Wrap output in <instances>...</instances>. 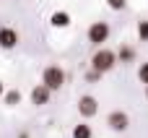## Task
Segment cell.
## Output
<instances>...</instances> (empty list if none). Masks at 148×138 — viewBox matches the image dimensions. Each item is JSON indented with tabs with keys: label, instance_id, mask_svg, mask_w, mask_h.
I'll use <instances>...</instances> for the list:
<instances>
[{
	"label": "cell",
	"instance_id": "obj_1",
	"mask_svg": "<svg viewBox=\"0 0 148 138\" xmlns=\"http://www.w3.org/2000/svg\"><path fill=\"white\" fill-rule=\"evenodd\" d=\"M114 65H117V52L107 50V47H96V52L91 55V70L104 76V73L114 70Z\"/></svg>",
	"mask_w": 148,
	"mask_h": 138
},
{
	"label": "cell",
	"instance_id": "obj_2",
	"mask_svg": "<svg viewBox=\"0 0 148 138\" xmlns=\"http://www.w3.org/2000/svg\"><path fill=\"white\" fill-rule=\"evenodd\" d=\"M65 81H68V76H65V70L60 68V65H47L44 70H42V83L55 94V91H60L62 86H65Z\"/></svg>",
	"mask_w": 148,
	"mask_h": 138
},
{
	"label": "cell",
	"instance_id": "obj_3",
	"mask_svg": "<svg viewBox=\"0 0 148 138\" xmlns=\"http://www.w3.org/2000/svg\"><path fill=\"white\" fill-rule=\"evenodd\" d=\"M86 37H88V42H91L94 47H104V42H109V37H112V26H109L107 21H94V23L88 26Z\"/></svg>",
	"mask_w": 148,
	"mask_h": 138
},
{
	"label": "cell",
	"instance_id": "obj_4",
	"mask_svg": "<svg viewBox=\"0 0 148 138\" xmlns=\"http://www.w3.org/2000/svg\"><path fill=\"white\" fill-rule=\"evenodd\" d=\"M107 128L114 130V133H125V130L130 128V115H127L125 110H112V112L107 115Z\"/></svg>",
	"mask_w": 148,
	"mask_h": 138
},
{
	"label": "cell",
	"instance_id": "obj_5",
	"mask_svg": "<svg viewBox=\"0 0 148 138\" xmlns=\"http://www.w3.org/2000/svg\"><path fill=\"white\" fill-rule=\"evenodd\" d=\"M78 115H81L83 120L96 117V115H99V99L91 97V94H83V97L78 99Z\"/></svg>",
	"mask_w": 148,
	"mask_h": 138
},
{
	"label": "cell",
	"instance_id": "obj_6",
	"mask_svg": "<svg viewBox=\"0 0 148 138\" xmlns=\"http://www.w3.org/2000/svg\"><path fill=\"white\" fill-rule=\"evenodd\" d=\"M29 99H31V104H34V107H44V104H49V99H52V91H49L44 83H36V86L31 89Z\"/></svg>",
	"mask_w": 148,
	"mask_h": 138
},
{
	"label": "cell",
	"instance_id": "obj_7",
	"mask_svg": "<svg viewBox=\"0 0 148 138\" xmlns=\"http://www.w3.org/2000/svg\"><path fill=\"white\" fill-rule=\"evenodd\" d=\"M18 47V31L10 26L0 29V50H16Z\"/></svg>",
	"mask_w": 148,
	"mask_h": 138
},
{
	"label": "cell",
	"instance_id": "obj_8",
	"mask_svg": "<svg viewBox=\"0 0 148 138\" xmlns=\"http://www.w3.org/2000/svg\"><path fill=\"white\" fill-rule=\"evenodd\" d=\"M135 47L133 44H120V50H117V63H122V65H130V63H135Z\"/></svg>",
	"mask_w": 148,
	"mask_h": 138
},
{
	"label": "cell",
	"instance_id": "obj_9",
	"mask_svg": "<svg viewBox=\"0 0 148 138\" xmlns=\"http://www.w3.org/2000/svg\"><path fill=\"white\" fill-rule=\"evenodd\" d=\"M49 26H52V29H68V26H70V13L55 10V13L49 16Z\"/></svg>",
	"mask_w": 148,
	"mask_h": 138
},
{
	"label": "cell",
	"instance_id": "obj_10",
	"mask_svg": "<svg viewBox=\"0 0 148 138\" xmlns=\"http://www.w3.org/2000/svg\"><path fill=\"white\" fill-rule=\"evenodd\" d=\"M21 99H23V97H21V91H18V89H8V91L3 94L5 107H18V104H21Z\"/></svg>",
	"mask_w": 148,
	"mask_h": 138
},
{
	"label": "cell",
	"instance_id": "obj_11",
	"mask_svg": "<svg viewBox=\"0 0 148 138\" xmlns=\"http://www.w3.org/2000/svg\"><path fill=\"white\" fill-rule=\"evenodd\" d=\"M70 138H94V130H91L88 123H78V125H73Z\"/></svg>",
	"mask_w": 148,
	"mask_h": 138
},
{
	"label": "cell",
	"instance_id": "obj_12",
	"mask_svg": "<svg viewBox=\"0 0 148 138\" xmlns=\"http://www.w3.org/2000/svg\"><path fill=\"white\" fill-rule=\"evenodd\" d=\"M138 39L148 42V21H138Z\"/></svg>",
	"mask_w": 148,
	"mask_h": 138
},
{
	"label": "cell",
	"instance_id": "obj_13",
	"mask_svg": "<svg viewBox=\"0 0 148 138\" xmlns=\"http://www.w3.org/2000/svg\"><path fill=\"white\" fill-rule=\"evenodd\" d=\"M138 81L148 86V63H140L138 65Z\"/></svg>",
	"mask_w": 148,
	"mask_h": 138
},
{
	"label": "cell",
	"instance_id": "obj_14",
	"mask_svg": "<svg viewBox=\"0 0 148 138\" xmlns=\"http://www.w3.org/2000/svg\"><path fill=\"white\" fill-rule=\"evenodd\" d=\"M86 81H88V83H99V81H101V73H96V70L88 68V70H86Z\"/></svg>",
	"mask_w": 148,
	"mask_h": 138
},
{
	"label": "cell",
	"instance_id": "obj_15",
	"mask_svg": "<svg viewBox=\"0 0 148 138\" xmlns=\"http://www.w3.org/2000/svg\"><path fill=\"white\" fill-rule=\"evenodd\" d=\"M107 5H109L112 10H125V5H127V0H107Z\"/></svg>",
	"mask_w": 148,
	"mask_h": 138
},
{
	"label": "cell",
	"instance_id": "obj_16",
	"mask_svg": "<svg viewBox=\"0 0 148 138\" xmlns=\"http://www.w3.org/2000/svg\"><path fill=\"white\" fill-rule=\"evenodd\" d=\"M3 94H5V83L0 81V99H3Z\"/></svg>",
	"mask_w": 148,
	"mask_h": 138
},
{
	"label": "cell",
	"instance_id": "obj_17",
	"mask_svg": "<svg viewBox=\"0 0 148 138\" xmlns=\"http://www.w3.org/2000/svg\"><path fill=\"white\" fill-rule=\"evenodd\" d=\"M18 138H29V133H26V130H23V133H18Z\"/></svg>",
	"mask_w": 148,
	"mask_h": 138
},
{
	"label": "cell",
	"instance_id": "obj_18",
	"mask_svg": "<svg viewBox=\"0 0 148 138\" xmlns=\"http://www.w3.org/2000/svg\"><path fill=\"white\" fill-rule=\"evenodd\" d=\"M146 99H148V86H146Z\"/></svg>",
	"mask_w": 148,
	"mask_h": 138
}]
</instances>
